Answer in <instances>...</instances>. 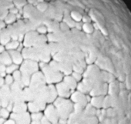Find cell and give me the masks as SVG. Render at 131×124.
I'll list each match as a JSON object with an SVG mask.
<instances>
[{
    "instance_id": "obj_1",
    "label": "cell",
    "mask_w": 131,
    "mask_h": 124,
    "mask_svg": "<svg viewBox=\"0 0 131 124\" xmlns=\"http://www.w3.org/2000/svg\"><path fill=\"white\" fill-rule=\"evenodd\" d=\"M58 95L61 98H68L70 96V89L64 82H59L56 85Z\"/></svg>"
},
{
    "instance_id": "obj_2",
    "label": "cell",
    "mask_w": 131,
    "mask_h": 124,
    "mask_svg": "<svg viewBox=\"0 0 131 124\" xmlns=\"http://www.w3.org/2000/svg\"><path fill=\"white\" fill-rule=\"evenodd\" d=\"M63 82L67 84L70 89H74L77 87V81L74 80V78L71 76H67L66 77H64L63 79Z\"/></svg>"
},
{
    "instance_id": "obj_3",
    "label": "cell",
    "mask_w": 131,
    "mask_h": 124,
    "mask_svg": "<svg viewBox=\"0 0 131 124\" xmlns=\"http://www.w3.org/2000/svg\"><path fill=\"white\" fill-rule=\"evenodd\" d=\"M10 55L13 57V60L16 63V64H19L22 63L23 61V56L21 55V54L17 52V51H10Z\"/></svg>"
},
{
    "instance_id": "obj_4",
    "label": "cell",
    "mask_w": 131,
    "mask_h": 124,
    "mask_svg": "<svg viewBox=\"0 0 131 124\" xmlns=\"http://www.w3.org/2000/svg\"><path fill=\"white\" fill-rule=\"evenodd\" d=\"M63 22H65L70 28H73L76 27V22L71 18V16H66L63 19Z\"/></svg>"
},
{
    "instance_id": "obj_5",
    "label": "cell",
    "mask_w": 131,
    "mask_h": 124,
    "mask_svg": "<svg viewBox=\"0 0 131 124\" xmlns=\"http://www.w3.org/2000/svg\"><path fill=\"white\" fill-rule=\"evenodd\" d=\"M70 16H71V18H72L76 22H80L81 20H82V19H83L82 15H81L80 13L77 12V11H73V12L70 13Z\"/></svg>"
},
{
    "instance_id": "obj_6",
    "label": "cell",
    "mask_w": 131,
    "mask_h": 124,
    "mask_svg": "<svg viewBox=\"0 0 131 124\" xmlns=\"http://www.w3.org/2000/svg\"><path fill=\"white\" fill-rule=\"evenodd\" d=\"M83 30L86 32V33H92L93 32V26L90 24V23H84L83 25V27H82Z\"/></svg>"
},
{
    "instance_id": "obj_7",
    "label": "cell",
    "mask_w": 131,
    "mask_h": 124,
    "mask_svg": "<svg viewBox=\"0 0 131 124\" xmlns=\"http://www.w3.org/2000/svg\"><path fill=\"white\" fill-rule=\"evenodd\" d=\"M17 69V66L16 65H13L10 64L9 66H8L6 69V71L8 74H11V73H14L16 71Z\"/></svg>"
},
{
    "instance_id": "obj_8",
    "label": "cell",
    "mask_w": 131,
    "mask_h": 124,
    "mask_svg": "<svg viewBox=\"0 0 131 124\" xmlns=\"http://www.w3.org/2000/svg\"><path fill=\"white\" fill-rule=\"evenodd\" d=\"M19 42H16V41H13V42H11L8 44L7 46V49H17V47L19 46Z\"/></svg>"
},
{
    "instance_id": "obj_9",
    "label": "cell",
    "mask_w": 131,
    "mask_h": 124,
    "mask_svg": "<svg viewBox=\"0 0 131 124\" xmlns=\"http://www.w3.org/2000/svg\"><path fill=\"white\" fill-rule=\"evenodd\" d=\"M72 76L74 78V80H75L77 82H80V81L82 80V75H81L80 73H76V72L73 73Z\"/></svg>"
},
{
    "instance_id": "obj_10",
    "label": "cell",
    "mask_w": 131,
    "mask_h": 124,
    "mask_svg": "<svg viewBox=\"0 0 131 124\" xmlns=\"http://www.w3.org/2000/svg\"><path fill=\"white\" fill-rule=\"evenodd\" d=\"M47 8H48V6L46 3H41L38 6V9L39 10H41V11H46Z\"/></svg>"
},
{
    "instance_id": "obj_11",
    "label": "cell",
    "mask_w": 131,
    "mask_h": 124,
    "mask_svg": "<svg viewBox=\"0 0 131 124\" xmlns=\"http://www.w3.org/2000/svg\"><path fill=\"white\" fill-rule=\"evenodd\" d=\"M13 82V78L12 76L10 75H7L6 76V83L8 84V85H11Z\"/></svg>"
},
{
    "instance_id": "obj_12",
    "label": "cell",
    "mask_w": 131,
    "mask_h": 124,
    "mask_svg": "<svg viewBox=\"0 0 131 124\" xmlns=\"http://www.w3.org/2000/svg\"><path fill=\"white\" fill-rule=\"evenodd\" d=\"M37 30H38V32H39V33H41V34H44V33H46V32H47V29H46V27L44 26H39V27L38 28Z\"/></svg>"
},
{
    "instance_id": "obj_13",
    "label": "cell",
    "mask_w": 131,
    "mask_h": 124,
    "mask_svg": "<svg viewBox=\"0 0 131 124\" xmlns=\"http://www.w3.org/2000/svg\"><path fill=\"white\" fill-rule=\"evenodd\" d=\"M82 21H83L84 23H90L91 19H90L89 16H83Z\"/></svg>"
},
{
    "instance_id": "obj_14",
    "label": "cell",
    "mask_w": 131,
    "mask_h": 124,
    "mask_svg": "<svg viewBox=\"0 0 131 124\" xmlns=\"http://www.w3.org/2000/svg\"><path fill=\"white\" fill-rule=\"evenodd\" d=\"M3 50H4L3 46H0V53L3 52Z\"/></svg>"
}]
</instances>
